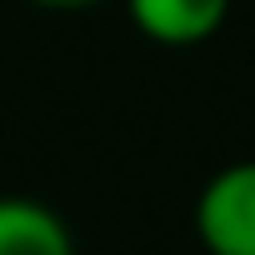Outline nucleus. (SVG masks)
Listing matches in <instances>:
<instances>
[{
    "mask_svg": "<svg viewBox=\"0 0 255 255\" xmlns=\"http://www.w3.org/2000/svg\"><path fill=\"white\" fill-rule=\"evenodd\" d=\"M135 30L165 50H190L205 45L210 35H220L230 0H125Z\"/></svg>",
    "mask_w": 255,
    "mask_h": 255,
    "instance_id": "nucleus-2",
    "label": "nucleus"
},
{
    "mask_svg": "<svg viewBox=\"0 0 255 255\" xmlns=\"http://www.w3.org/2000/svg\"><path fill=\"white\" fill-rule=\"evenodd\" d=\"M30 5H40V10H90L100 0H30Z\"/></svg>",
    "mask_w": 255,
    "mask_h": 255,
    "instance_id": "nucleus-4",
    "label": "nucleus"
},
{
    "mask_svg": "<svg viewBox=\"0 0 255 255\" xmlns=\"http://www.w3.org/2000/svg\"><path fill=\"white\" fill-rule=\"evenodd\" d=\"M195 240L205 255H255V155L220 165L200 185Z\"/></svg>",
    "mask_w": 255,
    "mask_h": 255,
    "instance_id": "nucleus-1",
    "label": "nucleus"
},
{
    "mask_svg": "<svg viewBox=\"0 0 255 255\" xmlns=\"http://www.w3.org/2000/svg\"><path fill=\"white\" fill-rule=\"evenodd\" d=\"M0 255H75V235L45 200L0 195Z\"/></svg>",
    "mask_w": 255,
    "mask_h": 255,
    "instance_id": "nucleus-3",
    "label": "nucleus"
}]
</instances>
